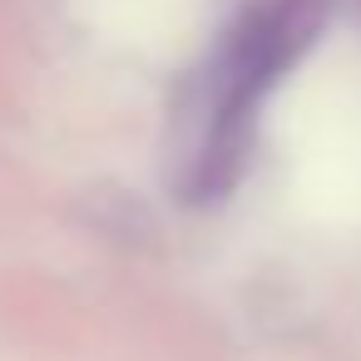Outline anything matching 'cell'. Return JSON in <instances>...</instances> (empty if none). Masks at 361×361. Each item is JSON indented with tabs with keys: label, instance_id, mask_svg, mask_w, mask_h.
<instances>
[{
	"label": "cell",
	"instance_id": "1",
	"mask_svg": "<svg viewBox=\"0 0 361 361\" xmlns=\"http://www.w3.org/2000/svg\"><path fill=\"white\" fill-rule=\"evenodd\" d=\"M302 40V6L297 0H272L257 6L223 45L213 75L203 80L193 129L183 134V154L173 164V183L183 203H213L223 198L247 159L252 144V114L277 70L292 60Z\"/></svg>",
	"mask_w": 361,
	"mask_h": 361
}]
</instances>
